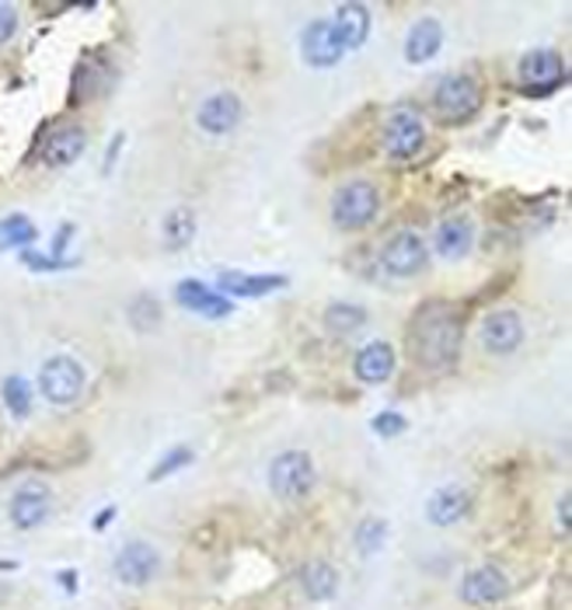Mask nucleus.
Segmentation results:
<instances>
[{
	"instance_id": "obj_11",
	"label": "nucleus",
	"mask_w": 572,
	"mask_h": 610,
	"mask_svg": "<svg viewBox=\"0 0 572 610\" xmlns=\"http://www.w3.org/2000/svg\"><path fill=\"white\" fill-rule=\"evenodd\" d=\"M244 119V101L234 91H213L199 101L195 122L207 137H231Z\"/></svg>"
},
{
	"instance_id": "obj_34",
	"label": "nucleus",
	"mask_w": 572,
	"mask_h": 610,
	"mask_svg": "<svg viewBox=\"0 0 572 610\" xmlns=\"http://www.w3.org/2000/svg\"><path fill=\"white\" fill-rule=\"evenodd\" d=\"M18 32V8L0 4V46H8Z\"/></svg>"
},
{
	"instance_id": "obj_33",
	"label": "nucleus",
	"mask_w": 572,
	"mask_h": 610,
	"mask_svg": "<svg viewBox=\"0 0 572 610\" xmlns=\"http://www.w3.org/2000/svg\"><path fill=\"white\" fill-rule=\"evenodd\" d=\"M21 262L36 269V272H60V269H78V259H46V256H36V251H21Z\"/></svg>"
},
{
	"instance_id": "obj_35",
	"label": "nucleus",
	"mask_w": 572,
	"mask_h": 610,
	"mask_svg": "<svg viewBox=\"0 0 572 610\" xmlns=\"http://www.w3.org/2000/svg\"><path fill=\"white\" fill-rule=\"evenodd\" d=\"M555 520H559V530H562V533H569V492H562V496H559Z\"/></svg>"
},
{
	"instance_id": "obj_22",
	"label": "nucleus",
	"mask_w": 572,
	"mask_h": 610,
	"mask_svg": "<svg viewBox=\"0 0 572 610\" xmlns=\"http://www.w3.org/2000/svg\"><path fill=\"white\" fill-rule=\"evenodd\" d=\"M370 21H374V14H370L367 4H339L335 8L332 24H335V32H339V39L345 46V53H357V49L367 46V39H370Z\"/></svg>"
},
{
	"instance_id": "obj_37",
	"label": "nucleus",
	"mask_w": 572,
	"mask_h": 610,
	"mask_svg": "<svg viewBox=\"0 0 572 610\" xmlns=\"http://www.w3.org/2000/svg\"><path fill=\"white\" fill-rule=\"evenodd\" d=\"M60 582H63V590H67V593H73V582H78V572H70V569L60 572Z\"/></svg>"
},
{
	"instance_id": "obj_27",
	"label": "nucleus",
	"mask_w": 572,
	"mask_h": 610,
	"mask_svg": "<svg viewBox=\"0 0 572 610\" xmlns=\"http://www.w3.org/2000/svg\"><path fill=\"white\" fill-rule=\"evenodd\" d=\"M39 238V227L21 217V213H11L0 220V251H29Z\"/></svg>"
},
{
	"instance_id": "obj_25",
	"label": "nucleus",
	"mask_w": 572,
	"mask_h": 610,
	"mask_svg": "<svg viewBox=\"0 0 572 610\" xmlns=\"http://www.w3.org/2000/svg\"><path fill=\"white\" fill-rule=\"evenodd\" d=\"M195 213L189 207H175V210H168L164 223H161V238L168 244V251H185L195 238Z\"/></svg>"
},
{
	"instance_id": "obj_6",
	"label": "nucleus",
	"mask_w": 572,
	"mask_h": 610,
	"mask_svg": "<svg viewBox=\"0 0 572 610\" xmlns=\"http://www.w3.org/2000/svg\"><path fill=\"white\" fill-rule=\"evenodd\" d=\"M88 373L73 356H53L39 370V391L49 404H73L84 394Z\"/></svg>"
},
{
	"instance_id": "obj_28",
	"label": "nucleus",
	"mask_w": 572,
	"mask_h": 610,
	"mask_svg": "<svg viewBox=\"0 0 572 610\" xmlns=\"http://www.w3.org/2000/svg\"><path fill=\"white\" fill-rule=\"evenodd\" d=\"M0 398H4L8 412H11L14 419H29V416H32L36 391H32V384H29L24 377H18V373L4 377V384H0Z\"/></svg>"
},
{
	"instance_id": "obj_8",
	"label": "nucleus",
	"mask_w": 572,
	"mask_h": 610,
	"mask_svg": "<svg viewBox=\"0 0 572 610\" xmlns=\"http://www.w3.org/2000/svg\"><path fill=\"white\" fill-rule=\"evenodd\" d=\"M430 262V244L415 231H398L381 248V269L394 279H412L427 269Z\"/></svg>"
},
{
	"instance_id": "obj_31",
	"label": "nucleus",
	"mask_w": 572,
	"mask_h": 610,
	"mask_svg": "<svg viewBox=\"0 0 572 610\" xmlns=\"http://www.w3.org/2000/svg\"><path fill=\"white\" fill-rule=\"evenodd\" d=\"M158 318H161V308L154 303V297H140V300H133V308H130L133 328H140V332H151V328L158 324Z\"/></svg>"
},
{
	"instance_id": "obj_26",
	"label": "nucleus",
	"mask_w": 572,
	"mask_h": 610,
	"mask_svg": "<svg viewBox=\"0 0 572 610\" xmlns=\"http://www.w3.org/2000/svg\"><path fill=\"white\" fill-rule=\"evenodd\" d=\"M367 321H370L367 308L350 303V300H335L325 311V328L332 336H353V332H360V328H367Z\"/></svg>"
},
{
	"instance_id": "obj_2",
	"label": "nucleus",
	"mask_w": 572,
	"mask_h": 610,
	"mask_svg": "<svg viewBox=\"0 0 572 610\" xmlns=\"http://www.w3.org/2000/svg\"><path fill=\"white\" fill-rule=\"evenodd\" d=\"M482 109V84L471 73H451L433 88V116L443 126H464Z\"/></svg>"
},
{
	"instance_id": "obj_9",
	"label": "nucleus",
	"mask_w": 572,
	"mask_h": 610,
	"mask_svg": "<svg viewBox=\"0 0 572 610\" xmlns=\"http://www.w3.org/2000/svg\"><path fill=\"white\" fill-rule=\"evenodd\" d=\"M301 57L314 70H332V67H339L345 57H350V53H345L342 39H339V32H335L332 18H314L308 29L301 32Z\"/></svg>"
},
{
	"instance_id": "obj_16",
	"label": "nucleus",
	"mask_w": 572,
	"mask_h": 610,
	"mask_svg": "<svg viewBox=\"0 0 572 610\" xmlns=\"http://www.w3.org/2000/svg\"><path fill=\"white\" fill-rule=\"evenodd\" d=\"M175 303L189 314H199V318H210V321H220V318H231L234 314V303L223 297L217 287L203 283V279H182L175 287Z\"/></svg>"
},
{
	"instance_id": "obj_19",
	"label": "nucleus",
	"mask_w": 572,
	"mask_h": 610,
	"mask_svg": "<svg viewBox=\"0 0 572 610\" xmlns=\"http://www.w3.org/2000/svg\"><path fill=\"white\" fill-rule=\"evenodd\" d=\"M471 244H475V223L464 213H454V217H443L436 223V234H433V251L443 259V262H461Z\"/></svg>"
},
{
	"instance_id": "obj_23",
	"label": "nucleus",
	"mask_w": 572,
	"mask_h": 610,
	"mask_svg": "<svg viewBox=\"0 0 572 610\" xmlns=\"http://www.w3.org/2000/svg\"><path fill=\"white\" fill-rule=\"evenodd\" d=\"M443 49V24L436 18H419L405 36V60L430 63Z\"/></svg>"
},
{
	"instance_id": "obj_13",
	"label": "nucleus",
	"mask_w": 572,
	"mask_h": 610,
	"mask_svg": "<svg viewBox=\"0 0 572 610\" xmlns=\"http://www.w3.org/2000/svg\"><path fill=\"white\" fill-rule=\"evenodd\" d=\"M88 150V130L78 122H63V126H53L42 143H39V161L46 168H70L73 161H78L81 154Z\"/></svg>"
},
{
	"instance_id": "obj_1",
	"label": "nucleus",
	"mask_w": 572,
	"mask_h": 610,
	"mask_svg": "<svg viewBox=\"0 0 572 610\" xmlns=\"http://www.w3.org/2000/svg\"><path fill=\"white\" fill-rule=\"evenodd\" d=\"M464 346V321L454 308H446L443 300L422 303V311L412 318V332H409V349L412 360L422 370H451L461 356Z\"/></svg>"
},
{
	"instance_id": "obj_12",
	"label": "nucleus",
	"mask_w": 572,
	"mask_h": 610,
	"mask_svg": "<svg viewBox=\"0 0 572 610\" xmlns=\"http://www.w3.org/2000/svg\"><path fill=\"white\" fill-rule=\"evenodd\" d=\"M161 569V554L147 541H127L112 558V576L122 587H147Z\"/></svg>"
},
{
	"instance_id": "obj_3",
	"label": "nucleus",
	"mask_w": 572,
	"mask_h": 610,
	"mask_svg": "<svg viewBox=\"0 0 572 610\" xmlns=\"http://www.w3.org/2000/svg\"><path fill=\"white\" fill-rule=\"evenodd\" d=\"M314 457L308 450H283L269 464V492L283 502H301L314 492Z\"/></svg>"
},
{
	"instance_id": "obj_7",
	"label": "nucleus",
	"mask_w": 572,
	"mask_h": 610,
	"mask_svg": "<svg viewBox=\"0 0 572 610\" xmlns=\"http://www.w3.org/2000/svg\"><path fill=\"white\" fill-rule=\"evenodd\" d=\"M520 91L531 94V98H544V94H555L565 84V63L555 49H531V53L520 60Z\"/></svg>"
},
{
	"instance_id": "obj_14",
	"label": "nucleus",
	"mask_w": 572,
	"mask_h": 610,
	"mask_svg": "<svg viewBox=\"0 0 572 610\" xmlns=\"http://www.w3.org/2000/svg\"><path fill=\"white\" fill-rule=\"evenodd\" d=\"M49 513H53V492H49V486H42V481H24L8 502V517L18 530L42 527Z\"/></svg>"
},
{
	"instance_id": "obj_38",
	"label": "nucleus",
	"mask_w": 572,
	"mask_h": 610,
	"mask_svg": "<svg viewBox=\"0 0 572 610\" xmlns=\"http://www.w3.org/2000/svg\"><path fill=\"white\" fill-rule=\"evenodd\" d=\"M116 147H122V133H119V137H116ZM112 161H116V150H112V147H109V158H106V164H109V168H112Z\"/></svg>"
},
{
	"instance_id": "obj_4",
	"label": "nucleus",
	"mask_w": 572,
	"mask_h": 610,
	"mask_svg": "<svg viewBox=\"0 0 572 610\" xmlns=\"http://www.w3.org/2000/svg\"><path fill=\"white\" fill-rule=\"evenodd\" d=\"M381 213V192L374 182H345L332 196V223L345 234H357L363 227H370Z\"/></svg>"
},
{
	"instance_id": "obj_36",
	"label": "nucleus",
	"mask_w": 572,
	"mask_h": 610,
	"mask_svg": "<svg viewBox=\"0 0 572 610\" xmlns=\"http://www.w3.org/2000/svg\"><path fill=\"white\" fill-rule=\"evenodd\" d=\"M109 520H116V506H106V510L94 517V523H91V527H94V530H106V523H109Z\"/></svg>"
},
{
	"instance_id": "obj_21",
	"label": "nucleus",
	"mask_w": 572,
	"mask_h": 610,
	"mask_svg": "<svg viewBox=\"0 0 572 610\" xmlns=\"http://www.w3.org/2000/svg\"><path fill=\"white\" fill-rule=\"evenodd\" d=\"M471 506H475V499L464 486H443L427 499V520L433 527H458L471 513Z\"/></svg>"
},
{
	"instance_id": "obj_17",
	"label": "nucleus",
	"mask_w": 572,
	"mask_h": 610,
	"mask_svg": "<svg viewBox=\"0 0 572 610\" xmlns=\"http://www.w3.org/2000/svg\"><path fill=\"white\" fill-rule=\"evenodd\" d=\"M461 600L468 607H492V603H503L506 593H510V579L503 569H495V566H479V569H471L464 572L461 579Z\"/></svg>"
},
{
	"instance_id": "obj_15",
	"label": "nucleus",
	"mask_w": 572,
	"mask_h": 610,
	"mask_svg": "<svg viewBox=\"0 0 572 610\" xmlns=\"http://www.w3.org/2000/svg\"><path fill=\"white\" fill-rule=\"evenodd\" d=\"M290 287V276L280 272H238V269H223L217 272V290L228 297V300H259Z\"/></svg>"
},
{
	"instance_id": "obj_29",
	"label": "nucleus",
	"mask_w": 572,
	"mask_h": 610,
	"mask_svg": "<svg viewBox=\"0 0 572 610\" xmlns=\"http://www.w3.org/2000/svg\"><path fill=\"white\" fill-rule=\"evenodd\" d=\"M388 520H381V517H367V520H360V527H357V538H353V544H357V551L360 554H367V558H374L384 544H388Z\"/></svg>"
},
{
	"instance_id": "obj_18",
	"label": "nucleus",
	"mask_w": 572,
	"mask_h": 610,
	"mask_svg": "<svg viewBox=\"0 0 572 610\" xmlns=\"http://www.w3.org/2000/svg\"><path fill=\"white\" fill-rule=\"evenodd\" d=\"M112 84V63L102 53H84V60L73 70V81H70V106H88L98 94H106Z\"/></svg>"
},
{
	"instance_id": "obj_10",
	"label": "nucleus",
	"mask_w": 572,
	"mask_h": 610,
	"mask_svg": "<svg viewBox=\"0 0 572 610\" xmlns=\"http://www.w3.org/2000/svg\"><path fill=\"white\" fill-rule=\"evenodd\" d=\"M524 318L510 308L489 311L479 324V342L489 356H513L520 346H524Z\"/></svg>"
},
{
	"instance_id": "obj_20",
	"label": "nucleus",
	"mask_w": 572,
	"mask_h": 610,
	"mask_svg": "<svg viewBox=\"0 0 572 610\" xmlns=\"http://www.w3.org/2000/svg\"><path fill=\"white\" fill-rule=\"evenodd\" d=\"M398 367V356H394V346L378 339V342H367L360 352H357V360H353V373L360 384H370V388H378L384 384V380H391Z\"/></svg>"
},
{
	"instance_id": "obj_30",
	"label": "nucleus",
	"mask_w": 572,
	"mask_h": 610,
	"mask_svg": "<svg viewBox=\"0 0 572 610\" xmlns=\"http://www.w3.org/2000/svg\"><path fill=\"white\" fill-rule=\"evenodd\" d=\"M195 461V450L192 447H171L161 461L154 464V471L147 474V481H161V478H168V474H175V471H182V468H189Z\"/></svg>"
},
{
	"instance_id": "obj_5",
	"label": "nucleus",
	"mask_w": 572,
	"mask_h": 610,
	"mask_svg": "<svg viewBox=\"0 0 572 610\" xmlns=\"http://www.w3.org/2000/svg\"><path fill=\"white\" fill-rule=\"evenodd\" d=\"M381 143L388 150V158L412 161L422 150V143H427V119H422V112L415 106H398L384 122Z\"/></svg>"
},
{
	"instance_id": "obj_32",
	"label": "nucleus",
	"mask_w": 572,
	"mask_h": 610,
	"mask_svg": "<svg viewBox=\"0 0 572 610\" xmlns=\"http://www.w3.org/2000/svg\"><path fill=\"white\" fill-rule=\"evenodd\" d=\"M370 429H374L381 440H394V437H402L405 429H409V419L402 412H381V416H374Z\"/></svg>"
},
{
	"instance_id": "obj_24",
	"label": "nucleus",
	"mask_w": 572,
	"mask_h": 610,
	"mask_svg": "<svg viewBox=\"0 0 572 610\" xmlns=\"http://www.w3.org/2000/svg\"><path fill=\"white\" fill-rule=\"evenodd\" d=\"M301 590L311 603H329L339 593V569L329 562H308L301 569Z\"/></svg>"
}]
</instances>
